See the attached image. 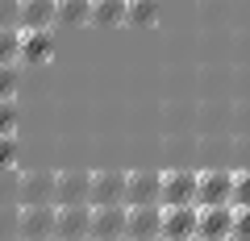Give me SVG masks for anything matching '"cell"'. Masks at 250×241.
Here are the masks:
<instances>
[{
  "mask_svg": "<svg viewBox=\"0 0 250 241\" xmlns=\"http://www.w3.org/2000/svg\"><path fill=\"white\" fill-rule=\"evenodd\" d=\"M229 233H233V204L196 208V241H229Z\"/></svg>",
  "mask_w": 250,
  "mask_h": 241,
  "instance_id": "cell-1",
  "label": "cell"
},
{
  "mask_svg": "<svg viewBox=\"0 0 250 241\" xmlns=\"http://www.w3.org/2000/svg\"><path fill=\"white\" fill-rule=\"evenodd\" d=\"M54 237V204H21L17 208V241Z\"/></svg>",
  "mask_w": 250,
  "mask_h": 241,
  "instance_id": "cell-2",
  "label": "cell"
},
{
  "mask_svg": "<svg viewBox=\"0 0 250 241\" xmlns=\"http://www.w3.org/2000/svg\"><path fill=\"white\" fill-rule=\"evenodd\" d=\"M92 224V204H54V241L88 237Z\"/></svg>",
  "mask_w": 250,
  "mask_h": 241,
  "instance_id": "cell-3",
  "label": "cell"
},
{
  "mask_svg": "<svg viewBox=\"0 0 250 241\" xmlns=\"http://www.w3.org/2000/svg\"><path fill=\"white\" fill-rule=\"evenodd\" d=\"M188 237H196V204H171V208H163L159 241H188Z\"/></svg>",
  "mask_w": 250,
  "mask_h": 241,
  "instance_id": "cell-4",
  "label": "cell"
},
{
  "mask_svg": "<svg viewBox=\"0 0 250 241\" xmlns=\"http://www.w3.org/2000/svg\"><path fill=\"white\" fill-rule=\"evenodd\" d=\"M196 170H167L159 183V204L171 208V204H196Z\"/></svg>",
  "mask_w": 250,
  "mask_h": 241,
  "instance_id": "cell-5",
  "label": "cell"
},
{
  "mask_svg": "<svg viewBox=\"0 0 250 241\" xmlns=\"http://www.w3.org/2000/svg\"><path fill=\"white\" fill-rule=\"evenodd\" d=\"M88 204H125V170H92L88 183Z\"/></svg>",
  "mask_w": 250,
  "mask_h": 241,
  "instance_id": "cell-6",
  "label": "cell"
},
{
  "mask_svg": "<svg viewBox=\"0 0 250 241\" xmlns=\"http://www.w3.org/2000/svg\"><path fill=\"white\" fill-rule=\"evenodd\" d=\"M125 216H129V208H125V204H100V208H92L88 237H92V241L125 237Z\"/></svg>",
  "mask_w": 250,
  "mask_h": 241,
  "instance_id": "cell-7",
  "label": "cell"
},
{
  "mask_svg": "<svg viewBox=\"0 0 250 241\" xmlns=\"http://www.w3.org/2000/svg\"><path fill=\"white\" fill-rule=\"evenodd\" d=\"M159 221H163V204H134L129 216H125V241L159 237Z\"/></svg>",
  "mask_w": 250,
  "mask_h": 241,
  "instance_id": "cell-8",
  "label": "cell"
},
{
  "mask_svg": "<svg viewBox=\"0 0 250 241\" xmlns=\"http://www.w3.org/2000/svg\"><path fill=\"white\" fill-rule=\"evenodd\" d=\"M92 170H54V204H88Z\"/></svg>",
  "mask_w": 250,
  "mask_h": 241,
  "instance_id": "cell-9",
  "label": "cell"
},
{
  "mask_svg": "<svg viewBox=\"0 0 250 241\" xmlns=\"http://www.w3.org/2000/svg\"><path fill=\"white\" fill-rule=\"evenodd\" d=\"M159 183H163L159 170H129V175H125V208L159 204Z\"/></svg>",
  "mask_w": 250,
  "mask_h": 241,
  "instance_id": "cell-10",
  "label": "cell"
},
{
  "mask_svg": "<svg viewBox=\"0 0 250 241\" xmlns=\"http://www.w3.org/2000/svg\"><path fill=\"white\" fill-rule=\"evenodd\" d=\"M21 204H54V170H25L17 175Z\"/></svg>",
  "mask_w": 250,
  "mask_h": 241,
  "instance_id": "cell-11",
  "label": "cell"
},
{
  "mask_svg": "<svg viewBox=\"0 0 250 241\" xmlns=\"http://www.w3.org/2000/svg\"><path fill=\"white\" fill-rule=\"evenodd\" d=\"M233 196V175L229 170H205L196 179V208L205 204H229Z\"/></svg>",
  "mask_w": 250,
  "mask_h": 241,
  "instance_id": "cell-12",
  "label": "cell"
},
{
  "mask_svg": "<svg viewBox=\"0 0 250 241\" xmlns=\"http://www.w3.org/2000/svg\"><path fill=\"white\" fill-rule=\"evenodd\" d=\"M17 46H21V58L25 63H46L50 58V29H29V25H21L17 29Z\"/></svg>",
  "mask_w": 250,
  "mask_h": 241,
  "instance_id": "cell-13",
  "label": "cell"
},
{
  "mask_svg": "<svg viewBox=\"0 0 250 241\" xmlns=\"http://www.w3.org/2000/svg\"><path fill=\"white\" fill-rule=\"evenodd\" d=\"M17 17L29 29H50L59 13H54V0H17Z\"/></svg>",
  "mask_w": 250,
  "mask_h": 241,
  "instance_id": "cell-14",
  "label": "cell"
},
{
  "mask_svg": "<svg viewBox=\"0 0 250 241\" xmlns=\"http://www.w3.org/2000/svg\"><path fill=\"white\" fill-rule=\"evenodd\" d=\"M54 13H59V21L83 25V21H92V0H54Z\"/></svg>",
  "mask_w": 250,
  "mask_h": 241,
  "instance_id": "cell-15",
  "label": "cell"
},
{
  "mask_svg": "<svg viewBox=\"0 0 250 241\" xmlns=\"http://www.w3.org/2000/svg\"><path fill=\"white\" fill-rule=\"evenodd\" d=\"M92 21H96V25H117V21H125V0H92Z\"/></svg>",
  "mask_w": 250,
  "mask_h": 241,
  "instance_id": "cell-16",
  "label": "cell"
},
{
  "mask_svg": "<svg viewBox=\"0 0 250 241\" xmlns=\"http://www.w3.org/2000/svg\"><path fill=\"white\" fill-rule=\"evenodd\" d=\"M159 4L154 0H125V21H134V25H150Z\"/></svg>",
  "mask_w": 250,
  "mask_h": 241,
  "instance_id": "cell-17",
  "label": "cell"
},
{
  "mask_svg": "<svg viewBox=\"0 0 250 241\" xmlns=\"http://www.w3.org/2000/svg\"><path fill=\"white\" fill-rule=\"evenodd\" d=\"M17 29H21V25H17ZM17 29H0V63H17V58H21Z\"/></svg>",
  "mask_w": 250,
  "mask_h": 241,
  "instance_id": "cell-18",
  "label": "cell"
},
{
  "mask_svg": "<svg viewBox=\"0 0 250 241\" xmlns=\"http://www.w3.org/2000/svg\"><path fill=\"white\" fill-rule=\"evenodd\" d=\"M233 208L250 204V170H242V175H233V196H229Z\"/></svg>",
  "mask_w": 250,
  "mask_h": 241,
  "instance_id": "cell-19",
  "label": "cell"
},
{
  "mask_svg": "<svg viewBox=\"0 0 250 241\" xmlns=\"http://www.w3.org/2000/svg\"><path fill=\"white\" fill-rule=\"evenodd\" d=\"M13 92H17V71L13 63H0V100H13Z\"/></svg>",
  "mask_w": 250,
  "mask_h": 241,
  "instance_id": "cell-20",
  "label": "cell"
},
{
  "mask_svg": "<svg viewBox=\"0 0 250 241\" xmlns=\"http://www.w3.org/2000/svg\"><path fill=\"white\" fill-rule=\"evenodd\" d=\"M13 129H17V108L13 100H0V137H9Z\"/></svg>",
  "mask_w": 250,
  "mask_h": 241,
  "instance_id": "cell-21",
  "label": "cell"
},
{
  "mask_svg": "<svg viewBox=\"0 0 250 241\" xmlns=\"http://www.w3.org/2000/svg\"><path fill=\"white\" fill-rule=\"evenodd\" d=\"M4 237H17V208L0 204V241Z\"/></svg>",
  "mask_w": 250,
  "mask_h": 241,
  "instance_id": "cell-22",
  "label": "cell"
},
{
  "mask_svg": "<svg viewBox=\"0 0 250 241\" xmlns=\"http://www.w3.org/2000/svg\"><path fill=\"white\" fill-rule=\"evenodd\" d=\"M21 17H17V0H0V29H17Z\"/></svg>",
  "mask_w": 250,
  "mask_h": 241,
  "instance_id": "cell-23",
  "label": "cell"
},
{
  "mask_svg": "<svg viewBox=\"0 0 250 241\" xmlns=\"http://www.w3.org/2000/svg\"><path fill=\"white\" fill-rule=\"evenodd\" d=\"M13 158H17V142H13V133H9V137H0V170H9Z\"/></svg>",
  "mask_w": 250,
  "mask_h": 241,
  "instance_id": "cell-24",
  "label": "cell"
},
{
  "mask_svg": "<svg viewBox=\"0 0 250 241\" xmlns=\"http://www.w3.org/2000/svg\"><path fill=\"white\" fill-rule=\"evenodd\" d=\"M233 233H242V237H250V204L233 208Z\"/></svg>",
  "mask_w": 250,
  "mask_h": 241,
  "instance_id": "cell-25",
  "label": "cell"
},
{
  "mask_svg": "<svg viewBox=\"0 0 250 241\" xmlns=\"http://www.w3.org/2000/svg\"><path fill=\"white\" fill-rule=\"evenodd\" d=\"M71 241H92V237H71Z\"/></svg>",
  "mask_w": 250,
  "mask_h": 241,
  "instance_id": "cell-26",
  "label": "cell"
},
{
  "mask_svg": "<svg viewBox=\"0 0 250 241\" xmlns=\"http://www.w3.org/2000/svg\"><path fill=\"white\" fill-rule=\"evenodd\" d=\"M108 241H125V237H108Z\"/></svg>",
  "mask_w": 250,
  "mask_h": 241,
  "instance_id": "cell-27",
  "label": "cell"
},
{
  "mask_svg": "<svg viewBox=\"0 0 250 241\" xmlns=\"http://www.w3.org/2000/svg\"><path fill=\"white\" fill-rule=\"evenodd\" d=\"M38 241H54V237H38Z\"/></svg>",
  "mask_w": 250,
  "mask_h": 241,
  "instance_id": "cell-28",
  "label": "cell"
},
{
  "mask_svg": "<svg viewBox=\"0 0 250 241\" xmlns=\"http://www.w3.org/2000/svg\"><path fill=\"white\" fill-rule=\"evenodd\" d=\"M4 241H17V237H4Z\"/></svg>",
  "mask_w": 250,
  "mask_h": 241,
  "instance_id": "cell-29",
  "label": "cell"
},
{
  "mask_svg": "<svg viewBox=\"0 0 250 241\" xmlns=\"http://www.w3.org/2000/svg\"><path fill=\"white\" fill-rule=\"evenodd\" d=\"M188 241H196V237H188Z\"/></svg>",
  "mask_w": 250,
  "mask_h": 241,
  "instance_id": "cell-30",
  "label": "cell"
},
{
  "mask_svg": "<svg viewBox=\"0 0 250 241\" xmlns=\"http://www.w3.org/2000/svg\"><path fill=\"white\" fill-rule=\"evenodd\" d=\"M150 241H159V237H150Z\"/></svg>",
  "mask_w": 250,
  "mask_h": 241,
  "instance_id": "cell-31",
  "label": "cell"
}]
</instances>
